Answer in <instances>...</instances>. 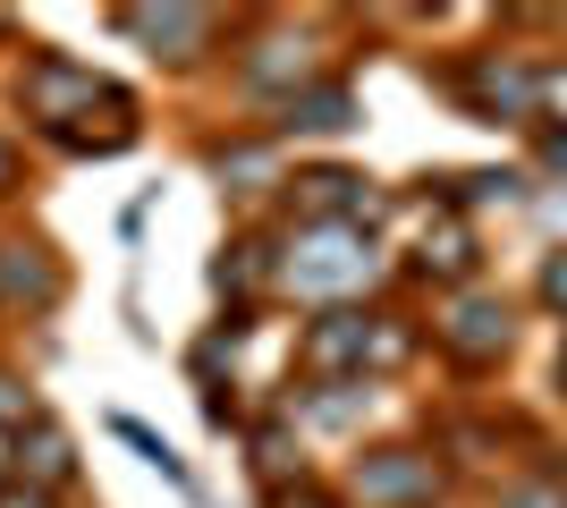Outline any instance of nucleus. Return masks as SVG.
Listing matches in <instances>:
<instances>
[{
	"instance_id": "f257e3e1",
	"label": "nucleus",
	"mask_w": 567,
	"mask_h": 508,
	"mask_svg": "<svg viewBox=\"0 0 567 508\" xmlns=\"http://www.w3.org/2000/svg\"><path fill=\"white\" fill-rule=\"evenodd\" d=\"M543 289H550V297L567 305V263H550V280H543Z\"/></svg>"
}]
</instances>
